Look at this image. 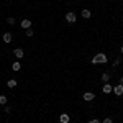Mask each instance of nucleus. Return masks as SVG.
Segmentation results:
<instances>
[{
	"mask_svg": "<svg viewBox=\"0 0 123 123\" xmlns=\"http://www.w3.org/2000/svg\"><path fill=\"white\" fill-rule=\"evenodd\" d=\"M120 51H122V54H123V46H122V48H120Z\"/></svg>",
	"mask_w": 123,
	"mask_h": 123,
	"instance_id": "4be33fe9",
	"label": "nucleus"
},
{
	"mask_svg": "<svg viewBox=\"0 0 123 123\" xmlns=\"http://www.w3.org/2000/svg\"><path fill=\"white\" fill-rule=\"evenodd\" d=\"M12 69H13L15 72H18L20 69H21V64H20V62H13V64H12Z\"/></svg>",
	"mask_w": 123,
	"mask_h": 123,
	"instance_id": "f8f14e48",
	"label": "nucleus"
},
{
	"mask_svg": "<svg viewBox=\"0 0 123 123\" xmlns=\"http://www.w3.org/2000/svg\"><path fill=\"white\" fill-rule=\"evenodd\" d=\"M33 35H35V33H33V30H31V28H28V30H26V36H28V38H31Z\"/></svg>",
	"mask_w": 123,
	"mask_h": 123,
	"instance_id": "dca6fc26",
	"label": "nucleus"
},
{
	"mask_svg": "<svg viewBox=\"0 0 123 123\" xmlns=\"http://www.w3.org/2000/svg\"><path fill=\"white\" fill-rule=\"evenodd\" d=\"M120 84H122V85H123V76H122V77H120Z\"/></svg>",
	"mask_w": 123,
	"mask_h": 123,
	"instance_id": "412c9836",
	"label": "nucleus"
},
{
	"mask_svg": "<svg viewBox=\"0 0 123 123\" xmlns=\"http://www.w3.org/2000/svg\"><path fill=\"white\" fill-rule=\"evenodd\" d=\"M10 112H12V108H10L8 105H5V113H10Z\"/></svg>",
	"mask_w": 123,
	"mask_h": 123,
	"instance_id": "aec40b11",
	"label": "nucleus"
},
{
	"mask_svg": "<svg viewBox=\"0 0 123 123\" xmlns=\"http://www.w3.org/2000/svg\"><path fill=\"white\" fill-rule=\"evenodd\" d=\"M82 98H84L85 102H92V100L95 98V94H94V92H85Z\"/></svg>",
	"mask_w": 123,
	"mask_h": 123,
	"instance_id": "39448f33",
	"label": "nucleus"
},
{
	"mask_svg": "<svg viewBox=\"0 0 123 123\" xmlns=\"http://www.w3.org/2000/svg\"><path fill=\"white\" fill-rule=\"evenodd\" d=\"M112 90H113V85H110L108 82L104 84V87H102V92H104V94H110Z\"/></svg>",
	"mask_w": 123,
	"mask_h": 123,
	"instance_id": "6e6552de",
	"label": "nucleus"
},
{
	"mask_svg": "<svg viewBox=\"0 0 123 123\" xmlns=\"http://www.w3.org/2000/svg\"><path fill=\"white\" fill-rule=\"evenodd\" d=\"M20 26H21L23 30H28V28H31V21H30L28 18L21 20V23H20Z\"/></svg>",
	"mask_w": 123,
	"mask_h": 123,
	"instance_id": "423d86ee",
	"label": "nucleus"
},
{
	"mask_svg": "<svg viewBox=\"0 0 123 123\" xmlns=\"http://www.w3.org/2000/svg\"><path fill=\"white\" fill-rule=\"evenodd\" d=\"M13 54H15L17 59H21V57L25 56V51H23L21 48H17V49H13Z\"/></svg>",
	"mask_w": 123,
	"mask_h": 123,
	"instance_id": "20e7f679",
	"label": "nucleus"
},
{
	"mask_svg": "<svg viewBox=\"0 0 123 123\" xmlns=\"http://www.w3.org/2000/svg\"><path fill=\"white\" fill-rule=\"evenodd\" d=\"M7 85H8V89H15V87L18 85V82H17L15 79H10L8 82H7Z\"/></svg>",
	"mask_w": 123,
	"mask_h": 123,
	"instance_id": "9b49d317",
	"label": "nucleus"
},
{
	"mask_svg": "<svg viewBox=\"0 0 123 123\" xmlns=\"http://www.w3.org/2000/svg\"><path fill=\"white\" fill-rule=\"evenodd\" d=\"M87 123H100V120H97V118H92V120H89Z\"/></svg>",
	"mask_w": 123,
	"mask_h": 123,
	"instance_id": "6ab92c4d",
	"label": "nucleus"
},
{
	"mask_svg": "<svg viewBox=\"0 0 123 123\" xmlns=\"http://www.w3.org/2000/svg\"><path fill=\"white\" fill-rule=\"evenodd\" d=\"M0 105H7V97L5 95H0Z\"/></svg>",
	"mask_w": 123,
	"mask_h": 123,
	"instance_id": "2eb2a0df",
	"label": "nucleus"
},
{
	"mask_svg": "<svg viewBox=\"0 0 123 123\" xmlns=\"http://www.w3.org/2000/svg\"><path fill=\"white\" fill-rule=\"evenodd\" d=\"M120 62H122V59H120V57H117L113 62H112V66H113V67H118V66H120Z\"/></svg>",
	"mask_w": 123,
	"mask_h": 123,
	"instance_id": "4468645a",
	"label": "nucleus"
},
{
	"mask_svg": "<svg viewBox=\"0 0 123 123\" xmlns=\"http://www.w3.org/2000/svg\"><path fill=\"white\" fill-rule=\"evenodd\" d=\"M7 23H8V25H15L17 21H15V18H12V17H10V18H7Z\"/></svg>",
	"mask_w": 123,
	"mask_h": 123,
	"instance_id": "f3484780",
	"label": "nucleus"
},
{
	"mask_svg": "<svg viewBox=\"0 0 123 123\" xmlns=\"http://www.w3.org/2000/svg\"><path fill=\"white\" fill-rule=\"evenodd\" d=\"M59 122L61 123H69L71 122V117H69L67 113H61L59 115Z\"/></svg>",
	"mask_w": 123,
	"mask_h": 123,
	"instance_id": "0eeeda50",
	"label": "nucleus"
},
{
	"mask_svg": "<svg viewBox=\"0 0 123 123\" xmlns=\"http://www.w3.org/2000/svg\"><path fill=\"white\" fill-rule=\"evenodd\" d=\"M12 39H13V35H12L10 31L3 33V41H5V43H12Z\"/></svg>",
	"mask_w": 123,
	"mask_h": 123,
	"instance_id": "1a4fd4ad",
	"label": "nucleus"
},
{
	"mask_svg": "<svg viewBox=\"0 0 123 123\" xmlns=\"http://www.w3.org/2000/svg\"><path fill=\"white\" fill-rule=\"evenodd\" d=\"M100 79H102V82H104V84H107V82H108V80H110V76H108V74H107V72H104V74H102V77H100Z\"/></svg>",
	"mask_w": 123,
	"mask_h": 123,
	"instance_id": "ddd939ff",
	"label": "nucleus"
},
{
	"mask_svg": "<svg viewBox=\"0 0 123 123\" xmlns=\"http://www.w3.org/2000/svg\"><path fill=\"white\" fill-rule=\"evenodd\" d=\"M80 15H82V18H90V17H92V12H90L89 8H84Z\"/></svg>",
	"mask_w": 123,
	"mask_h": 123,
	"instance_id": "9d476101",
	"label": "nucleus"
},
{
	"mask_svg": "<svg viewBox=\"0 0 123 123\" xmlns=\"http://www.w3.org/2000/svg\"><path fill=\"white\" fill-rule=\"evenodd\" d=\"M105 62H108V57L105 53H97L92 57V64H105Z\"/></svg>",
	"mask_w": 123,
	"mask_h": 123,
	"instance_id": "f257e3e1",
	"label": "nucleus"
},
{
	"mask_svg": "<svg viewBox=\"0 0 123 123\" xmlns=\"http://www.w3.org/2000/svg\"><path fill=\"white\" fill-rule=\"evenodd\" d=\"M76 20H77V15L74 12H67L66 13V21L67 23H76Z\"/></svg>",
	"mask_w": 123,
	"mask_h": 123,
	"instance_id": "f03ea898",
	"label": "nucleus"
},
{
	"mask_svg": "<svg viewBox=\"0 0 123 123\" xmlns=\"http://www.w3.org/2000/svg\"><path fill=\"white\" fill-rule=\"evenodd\" d=\"M112 92H113L115 95H118V97H120V95H123V85H122V84L115 85V87H113V90H112Z\"/></svg>",
	"mask_w": 123,
	"mask_h": 123,
	"instance_id": "7ed1b4c3",
	"label": "nucleus"
},
{
	"mask_svg": "<svg viewBox=\"0 0 123 123\" xmlns=\"http://www.w3.org/2000/svg\"><path fill=\"white\" fill-rule=\"evenodd\" d=\"M102 123H113V120H112V118H104Z\"/></svg>",
	"mask_w": 123,
	"mask_h": 123,
	"instance_id": "a211bd4d",
	"label": "nucleus"
}]
</instances>
